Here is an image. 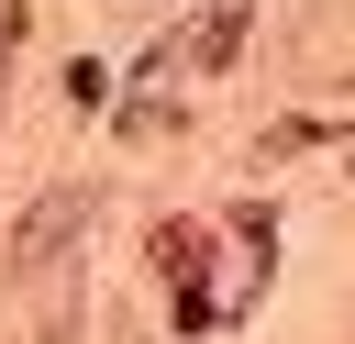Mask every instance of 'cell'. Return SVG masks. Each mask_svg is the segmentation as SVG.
Masks as SVG:
<instances>
[{"label": "cell", "mask_w": 355, "mask_h": 344, "mask_svg": "<svg viewBox=\"0 0 355 344\" xmlns=\"http://www.w3.org/2000/svg\"><path fill=\"white\" fill-rule=\"evenodd\" d=\"M78 222H89V189H44V200L22 211V233H11V266H44L55 233H78Z\"/></svg>", "instance_id": "cell-1"}, {"label": "cell", "mask_w": 355, "mask_h": 344, "mask_svg": "<svg viewBox=\"0 0 355 344\" xmlns=\"http://www.w3.org/2000/svg\"><path fill=\"white\" fill-rule=\"evenodd\" d=\"M155 255H166V277H178V333H200V322H211V289H200V233H189V222H166V233H155Z\"/></svg>", "instance_id": "cell-2"}, {"label": "cell", "mask_w": 355, "mask_h": 344, "mask_svg": "<svg viewBox=\"0 0 355 344\" xmlns=\"http://www.w3.org/2000/svg\"><path fill=\"white\" fill-rule=\"evenodd\" d=\"M233 33H244V0H222V11L189 33V67H222V55H233Z\"/></svg>", "instance_id": "cell-3"}]
</instances>
